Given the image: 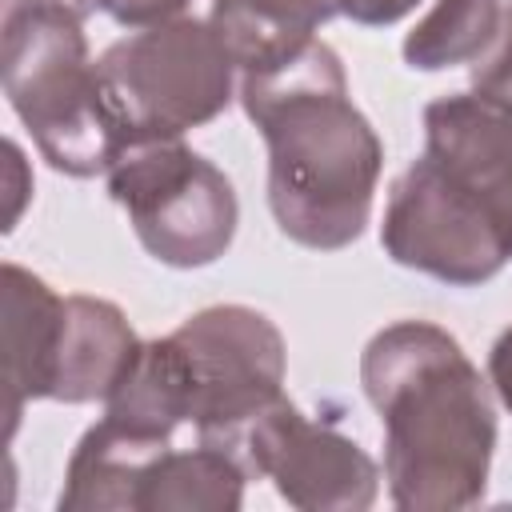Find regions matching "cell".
<instances>
[{"label": "cell", "instance_id": "1", "mask_svg": "<svg viewBox=\"0 0 512 512\" xmlns=\"http://www.w3.org/2000/svg\"><path fill=\"white\" fill-rule=\"evenodd\" d=\"M244 116L268 148V208L276 228L316 252L364 236L384 144L348 96V76L320 36L292 56L240 72Z\"/></svg>", "mask_w": 512, "mask_h": 512}, {"label": "cell", "instance_id": "2", "mask_svg": "<svg viewBox=\"0 0 512 512\" xmlns=\"http://www.w3.org/2000/svg\"><path fill=\"white\" fill-rule=\"evenodd\" d=\"M360 384L384 424L388 500L456 512L484 500L496 408L460 340L432 320H396L360 352Z\"/></svg>", "mask_w": 512, "mask_h": 512}, {"label": "cell", "instance_id": "3", "mask_svg": "<svg viewBox=\"0 0 512 512\" xmlns=\"http://www.w3.org/2000/svg\"><path fill=\"white\" fill-rule=\"evenodd\" d=\"M0 76L12 112L56 172L88 180L128 148V132L88 56L84 8L56 0L8 4Z\"/></svg>", "mask_w": 512, "mask_h": 512}, {"label": "cell", "instance_id": "4", "mask_svg": "<svg viewBox=\"0 0 512 512\" xmlns=\"http://www.w3.org/2000/svg\"><path fill=\"white\" fill-rule=\"evenodd\" d=\"M128 144L172 140L212 124L236 92V60L212 20L176 16L140 28L96 60Z\"/></svg>", "mask_w": 512, "mask_h": 512}, {"label": "cell", "instance_id": "5", "mask_svg": "<svg viewBox=\"0 0 512 512\" xmlns=\"http://www.w3.org/2000/svg\"><path fill=\"white\" fill-rule=\"evenodd\" d=\"M104 176L108 196L128 212L152 260L168 268H208L232 248L240 220L232 180L192 152L184 136L128 144Z\"/></svg>", "mask_w": 512, "mask_h": 512}, {"label": "cell", "instance_id": "6", "mask_svg": "<svg viewBox=\"0 0 512 512\" xmlns=\"http://www.w3.org/2000/svg\"><path fill=\"white\" fill-rule=\"evenodd\" d=\"M168 340L180 360L188 428L200 440L240 448L248 424L284 396L288 348L280 328L248 304H212Z\"/></svg>", "mask_w": 512, "mask_h": 512}, {"label": "cell", "instance_id": "7", "mask_svg": "<svg viewBox=\"0 0 512 512\" xmlns=\"http://www.w3.org/2000/svg\"><path fill=\"white\" fill-rule=\"evenodd\" d=\"M380 244L392 264L452 288H476L512 260V236L492 204L428 152L396 176Z\"/></svg>", "mask_w": 512, "mask_h": 512}, {"label": "cell", "instance_id": "8", "mask_svg": "<svg viewBox=\"0 0 512 512\" xmlns=\"http://www.w3.org/2000/svg\"><path fill=\"white\" fill-rule=\"evenodd\" d=\"M252 476L272 480L300 512H364L380 496L376 460L328 420L304 416L288 396L272 400L240 444Z\"/></svg>", "mask_w": 512, "mask_h": 512}, {"label": "cell", "instance_id": "9", "mask_svg": "<svg viewBox=\"0 0 512 512\" xmlns=\"http://www.w3.org/2000/svg\"><path fill=\"white\" fill-rule=\"evenodd\" d=\"M140 336L128 316L100 296H64V320L52 360L48 400L104 404L140 356Z\"/></svg>", "mask_w": 512, "mask_h": 512}, {"label": "cell", "instance_id": "10", "mask_svg": "<svg viewBox=\"0 0 512 512\" xmlns=\"http://www.w3.org/2000/svg\"><path fill=\"white\" fill-rule=\"evenodd\" d=\"M252 468L240 448L200 440L168 444L140 476L132 512H236Z\"/></svg>", "mask_w": 512, "mask_h": 512}, {"label": "cell", "instance_id": "11", "mask_svg": "<svg viewBox=\"0 0 512 512\" xmlns=\"http://www.w3.org/2000/svg\"><path fill=\"white\" fill-rule=\"evenodd\" d=\"M64 296L20 264H4V352H8V432L28 400H48Z\"/></svg>", "mask_w": 512, "mask_h": 512}, {"label": "cell", "instance_id": "12", "mask_svg": "<svg viewBox=\"0 0 512 512\" xmlns=\"http://www.w3.org/2000/svg\"><path fill=\"white\" fill-rule=\"evenodd\" d=\"M208 20L228 44L236 68L252 72L316 40L320 24L332 20V8L324 0H212Z\"/></svg>", "mask_w": 512, "mask_h": 512}, {"label": "cell", "instance_id": "13", "mask_svg": "<svg viewBox=\"0 0 512 512\" xmlns=\"http://www.w3.org/2000/svg\"><path fill=\"white\" fill-rule=\"evenodd\" d=\"M504 20V0H436L404 36V64L416 72H444L476 64Z\"/></svg>", "mask_w": 512, "mask_h": 512}, {"label": "cell", "instance_id": "14", "mask_svg": "<svg viewBox=\"0 0 512 512\" xmlns=\"http://www.w3.org/2000/svg\"><path fill=\"white\" fill-rule=\"evenodd\" d=\"M472 88L512 104V4H504V20L492 48L472 64Z\"/></svg>", "mask_w": 512, "mask_h": 512}, {"label": "cell", "instance_id": "15", "mask_svg": "<svg viewBox=\"0 0 512 512\" xmlns=\"http://www.w3.org/2000/svg\"><path fill=\"white\" fill-rule=\"evenodd\" d=\"M92 8L112 16L120 28H152L176 20L188 8V0H92Z\"/></svg>", "mask_w": 512, "mask_h": 512}, {"label": "cell", "instance_id": "16", "mask_svg": "<svg viewBox=\"0 0 512 512\" xmlns=\"http://www.w3.org/2000/svg\"><path fill=\"white\" fill-rule=\"evenodd\" d=\"M332 8V16H344L352 24L364 28H388L396 20H404L420 0H324Z\"/></svg>", "mask_w": 512, "mask_h": 512}, {"label": "cell", "instance_id": "17", "mask_svg": "<svg viewBox=\"0 0 512 512\" xmlns=\"http://www.w3.org/2000/svg\"><path fill=\"white\" fill-rule=\"evenodd\" d=\"M488 384L504 404V412H512V324L488 348Z\"/></svg>", "mask_w": 512, "mask_h": 512}, {"label": "cell", "instance_id": "18", "mask_svg": "<svg viewBox=\"0 0 512 512\" xmlns=\"http://www.w3.org/2000/svg\"><path fill=\"white\" fill-rule=\"evenodd\" d=\"M56 4H76V8H84V12H92V0H56Z\"/></svg>", "mask_w": 512, "mask_h": 512}]
</instances>
